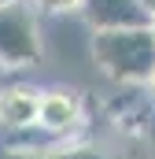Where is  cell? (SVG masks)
Masks as SVG:
<instances>
[{
  "mask_svg": "<svg viewBox=\"0 0 155 159\" xmlns=\"http://www.w3.org/2000/svg\"><path fill=\"white\" fill-rule=\"evenodd\" d=\"M41 15H70V11H81V0H30Z\"/></svg>",
  "mask_w": 155,
  "mask_h": 159,
  "instance_id": "7",
  "label": "cell"
},
{
  "mask_svg": "<svg viewBox=\"0 0 155 159\" xmlns=\"http://www.w3.org/2000/svg\"><path fill=\"white\" fill-rule=\"evenodd\" d=\"M0 4H4V0H0Z\"/></svg>",
  "mask_w": 155,
  "mask_h": 159,
  "instance_id": "10",
  "label": "cell"
},
{
  "mask_svg": "<svg viewBox=\"0 0 155 159\" xmlns=\"http://www.w3.org/2000/svg\"><path fill=\"white\" fill-rule=\"evenodd\" d=\"M37 111H41V89L26 81L0 85V133H30L37 129Z\"/></svg>",
  "mask_w": 155,
  "mask_h": 159,
  "instance_id": "3",
  "label": "cell"
},
{
  "mask_svg": "<svg viewBox=\"0 0 155 159\" xmlns=\"http://www.w3.org/2000/svg\"><path fill=\"white\" fill-rule=\"evenodd\" d=\"M81 126V96L74 89H41V111H37V129L44 137H70Z\"/></svg>",
  "mask_w": 155,
  "mask_h": 159,
  "instance_id": "4",
  "label": "cell"
},
{
  "mask_svg": "<svg viewBox=\"0 0 155 159\" xmlns=\"http://www.w3.org/2000/svg\"><path fill=\"white\" fill-rule=\"evenodd\" d=\"M81 19L92 30H115V26H144L152 15L137 0H81Z\"/></svg>",
  "mask_w": 155,
  "mask_h": 159,
  "instance_id": "5",
  "label": "cell"
},
{
  "mask_svg": "<svg viewBox=\"0 0 155 159\" xmlns=\"http://www.w3.org/2000/svg\"><path fill=\"white\" fill-rule=\"evenodd\" d=\"M92 59L115 85H148L155 74V26L92 30Z\"/></svg>",
  "mask_w": 155,
  "mask_h": 159,
  "instance_id": "1",
  "label": "cell"
},
{
  "mask_svg": "<svg viewBox=\"0 0 155 159\" xmlns=\"http://www.w3.org/2000/svg\"><path fill=\"white\" fill-rule=\"evenodd\" d=\"M0 159H92V152H78V148H26V144H15V148H4Z\"/></svg>",
  "mask_w": 155,
  "mask_h": 159,
  "instance_id": "6",
  "label": "cell"
},
{
  "mask_svg": "<svg viewBox=\"0 0 155 159\" xmlns=\"http://www.w3.org/2000/svg\"><path fill=\"white\" fill-rule=\"evenodd\" d=\"M148 89H152V96H155V74H152V78H148Z\"/></svg>",
  "mask_w": 155,
  "mask_h": 159,
  "instance_id": "9",
  "label": "cell"
},
{
  "mask_svg": "<svg viewBox=\"0 0 155 159\" xmlns=\"http://www.w3.org/2000/svg\"><path fill=\"white\" fill-rule=\"evenodd\" d=\"M137 4H140V7H144L148 15H152V11H155V0H137Z\"/></svg>",
  "mask_w": 155,
  "mask_h": 159,
  "instance_id": "8",
  "label": "cell"
},
{
  "mask_svg": "<svg viewBox=\"0 0 155 159\" xmlns=\"http://www.w3.org/2000/svg\"><path fill=\"white\" fill-rule=\"evenodd\" d=\"M41 15L30 0H4L0 4V67L26 70L37 67L44 56Z\"/></svg>",
  "mask_w": 155,
  "mask_h": 159,
  "instance_id": "2",
  "label": "cell"
}]
</instances>
